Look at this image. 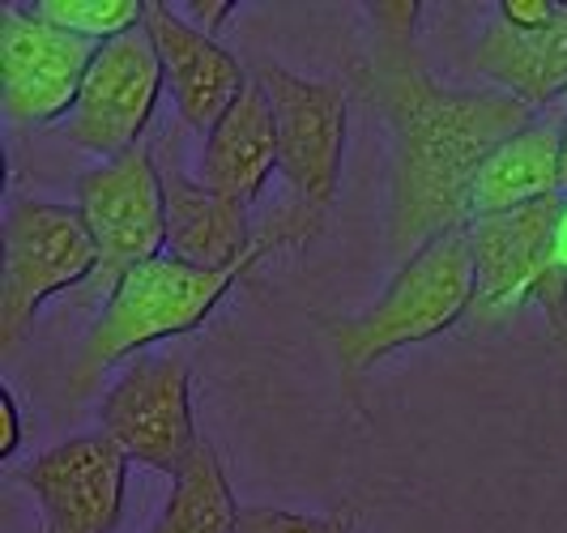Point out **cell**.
Masks as SVG:
<instances>
[{
    "mask_svg": "<svg viewBox=\"0 0 567 533\" xmlns=\"http://www.w3.org/2000/svg\"><path fill=\"white\" fill-rule=\"evenodd\" d=\"M163 90H167L163 60L154 52L145 27L128 30L94 52L78 107L60 124V133L69 145L94 154L99 163L124 158L142 150V137L158 112Z\"/></svg>",
    "mask_w": 567,
    "mask_h": 533,
    "instance_id": "cell-8",
    "label": "cell"
},
{
    "mask_svg": "<svg viewBox=\"0 0 567 533\" xmlns=\"http://www.w3.org/2000/svg\"><path fill=\"white\" fill-rule=\"evenodd\" d=\"M163 171V205H167V256L193 269H256V226L248 209L218 197L175 163H158Z\"/></svg>",
    "mask_w": 567,
    "mask_h": 533,
    "instance_id": "cell-13",
    "label": "cell"
},
{
    "mask_svg": "<svg viewBox=\"0 0 567 533\" xmlns=\"http://www.w3.org/2000/svg\"><path fill=\"white\" fill-rule=\"evenodd\" d=\"M0 427H4V435H0V457L9 461L13 452L22 449V410H18V397L9 385H0Z\"/></svg>",
    "mask_w": 567,
    "mask_h": 533,
    "instance_id": "cell-22",
    "label": "cell"
},
{
    "mask_svg": "<svg viewBox=\"0 0 567 533\" xmlns=\"http://www.w3.org/2000/svg\"><path fill=\"white\" fill-rule=\"evenodd\" d=\"M564 197V124L534 120L483 163L470 193V223Z\"/></svg>",
    "mask_w": 567,
    "mask_h": 533,
    "instance_id": "cell-15",
    "label": "cell"
},
{
    "mask_svg": "<svg viewBox=\"0 0 567 533\" xmlns=\"http://www.w3.org/2000/svg\"><path fill=\"white\" fill-rule=\"evenodd\" d=\"M559 201H542L529 209H512L495 218H474L465 226L474 278H478V311L542 308L550 334L567 346V269L555 256V218Z\"/></svg>",
    "mask_w": 567,
    "mask_h": 533,
    "instance_id": "cell-6",
    "label": "cell"
},
{
    "mask_svg": "<svg viewBox=\"0 0 567 533\" xmlns=\"http://www.w3.org/2000/svg\"><path fill=\"white\" fill-rule=\"evenodd\" d=\"M564 197H567V120H564Z\"/></svg>",
    "mask_w": 567,
    "mask_h": 533,
    "instance_id": "cell-24",
    "label": "cell"
},
{
    "mask_svg": "<svg viewBox=\"0 0 567 533\" xmlns=\"http://www.w3.org/2000/svg\"><path fill=\"white\" fill-rule=\"evenodd\" d=\"M248 274H252L248 265L244 269H193L175 256H154L137 269H128L107 290V304L78 346V359L69 367V393L82 397L112 367H124L158 341L197 334L235 290V281H244Z\"/></svg>",
    "mask_w": 567,
    "mask_h": 533,
    "instance_id": "cell-4",
    "label": "cell"
},
{
    "mask_svg": "<svg viewBox=\"0 0 567 533\" xmlns=\"http://www.w3.org/2000/svg\"><path fill=\"white\" fill-rule=\"evenodd\" d=\"M474 69L491 78V85L525 99L534 112L559 103L567 94V4H559L555 22L538 34H520L491 18L474 39Z\"/></svg>",
    "mask_w": 567,
    "mask_h": 533,
    "instance_id": "cell-16",
    "label": "cell"
},
{
    "mask_svg": "<svg viewBox=\"0 0 567 533\" xmlns=\"http://www.w3.org/2000/svg\"><path fill=\"white\" fill-rule=\"evenodd\" d=\"M99 427L128 461L175 478L200 444L188 363L150 350L128 359L99 401Z\"/></svg>",
    "mask_w": 567,
    "mask_h": 533,
    "instance_id": "cell-7",
    "label": "cell"
},
{
    "mask_svg": "<svg viewBox=\"0 0 567 533\" xmlns=\"http://www.w3.org/2000/svg\"><path fill=\"white\" fill-rule=\"evenodd\" d=\"M235 533H354V521L346 512L308 516V512H286V508H239Z\"/></svg>",
    "mask_w": 567,
    "mask_h": 533,
    "instance_id": "cell-19",
    "label": "cell"
},
{
    "mask_svg": "<svg viewBox=\"0 0 567 533\" xmlns=\"http://www.w3.org/2000/svg\"><path fill=\"white\" fill-rule=\"evenodd\" d=\"M94 52V43L39 22L27 4H9L0 13V107L9 124H64Z\"/></svg>",
    "mask_w": 567,
    "mask_h": 533,
    "instance_id": "cell-10",
    "label": "cell"
},
{
    "mask_svg": "<svg viewBox=\"0 0 567 533\" xmlns=\"http://www.w3.org/2000/svg\"><path fill=\"white\" fill-rule=\"evenodd\" d=\"M128 457L99 435H73L18 465V482L43 508V533H115L124 521Z\"/></svg>",
    "mask_w": 567,
    "mask_h": 533,
    "instance_id": "cell-11",
    "label": "cell"
},
{
    "mask_svg": "<svg viewBox=\"0 0 567 533\" xmlns=\"http://www.w3.org/2000/svg\"><path fill=\"white\" fill-rule=\"evenodd\" d=\"M145 34L163 60V78H167L171 103H175L179 120L205 137L239 103L252 73L230 57L218 39L200 34L184 13H175L171 4H158V0H150Z\"/></svg>",
    "mask_w": 567,
    "mask_h": 533,
    "instance_id": "cell-12",
    "label": "cell"
},
{
    "mask_svg": "<svg viewBox=\"0 0 567 533\" xmlns=\"http://www.w3.org/2000/svg\"><path fill=\"white\" fill-rule=\"evenodd\" d=\"M419 0L368 4V52L354 78L393 133L389 248L405 260L423 244L470 226V193L483 163L538 115L499 85H440L419 43Z\"/></svg>",
    "mask_w": 567,
    "mask_h": 533,
    "instance_id": "cell-1",
    "label": "cell"
},
{
    "mask_svg": "<svg viewBox=\"0 0 567 533\" xmlns=\"http://www.w3.org/2000/svg\"><path fill=\"white\" fill-rule=\"evenodd\" d=\"M78 214L99 248V278L112 290L128 269L167 256V205L163 171L150 150H133L112 163H94L78 175Z\"/></svg>",
    "mask_w": 567,
    "mask_h": 533,
    "instance_id": "cell-9",
    "label": "cell"
},
{
    "mask_svg": "<svg viewBox=\"0 0 567 533\" xmlns=\"http://www.w3.org/2000/svg\"><path fill=\"white\" fill-rule=\"evenodd\" d=\"M99 278V248L78 205L13 201L4 214L0 350L13 355L48 299Z\"/></svg>",
    "mask_w": 567,
    "mask_h": 533,
    "instance_id": "cell-5",
    "label": "cell"
},
{
    "mask_svg": "<svg viewBox=\"0 0 567 533\" xmlns=\"http://www.w3.org/2000/svg\"><path fill=\"white\" fill-rule=\"evenodd\" d=\"M27 9L39 22L103 48V43H112L120 34L145 27L150 0H34Z\"/></svg>",
    "mask_w": 567,
    "mask_h": 533,
    "instance_id": "cell-18",
    "label": "cell"
},
{
    "mask_svg": "<svg viewBox=\"0 0 567 533\" xmlns=\"http://www.w3.org/2000/svg\"><path fill=\"white\" fill-rule=\"evenodd\" d=\"M239 530V504L223 470V457L209 440H200L188 465L171 478V495L163 516L150 533H235Z\"/></svg>",
    "mask_w": 567,
    "mask_h": 533,
    "instance_id": "cell-17",
    "label": "cell"
},
{
    "mask_svg": "<svg viewBox=\"0 0 567 533\" xmlns=\"http://www.w3.org/2000/svg\"><path fill=\"white\" fill-rule=\"evenodd\" d=\"M555 256L567 269V197L559 201V218H555Z\"/></svg>",
    "mask_w": 567,
    "mask_h": 533,
    "instance_id": "cell-23",
    "label": "cell"
},
{
    "mask_svg": "<svg viewBox=\"0 0 567 533\" xmlns=\"http://www.w3.org/2000/svg\"><path fill=\"white\" fill-rule=\"evenodd\" d=\"M478 304V278H474V253L465 230H449L423 244L414 256L401 260L384 295L359 316H324V334L333 341V355L346 380L363 376L368 367L393 359L419 341L444 337Z\"/></svg>",
    "mask_w": 567,
    "mask_h": 533,
    "instance_id": "cell-3",
    "label": "cell"
},
{
    "mask_svg": "<svg viewBox=\"0 0 567 533\" xmlns=\"http://www.w3.org/2000/svg\"><path fill=\"white\" fill-rule=\"evenodd\" d=\"M252 78L274 107L278 180H282V201L265 214L252 239L256 260H265L274 253H299L324 235L341 188L350 112L338 82H316L274 60H260Z\"/></svg>",
    "mask_w": 567,
    "mask_h": 533,
    "instance_id": "cell-2",
    "label": "cell"
},
{
    "mask_svg": "<svg viewBox=\"0 0 567 533\" xmlns=\"http://www.w3.org/2000/svg\"><path fill=\"white\" fill-rule=\"evenodd\" d=\"M278 175V124L260 82H248L239 103L200 137V184L218 197L252 209Z\"/></svg>",
    "mask_w": 567,
    "mask_h": 533,
    "instance_id": "cell-14",
    "label": "cell"
},
{
    "mask_svg": "<svg viewBox=\"0 0 567 533\" xmlns=\"http://www.w3.org/2000/svg\"><path fill=\"white\" fill-rule=\"evenodd\" d=\"M559 103H564V107H567V94H564V99H559Z\"/></svg>",
    "mask_w": 567,
    "mask_h": 533,
    "instance_id": "cell-25",
    "label": "cell"
},
{
    "mask_svg": "<svg viewBox=\"0 0 567 533\" xmlns=\"http://www.w3.org/2000/svg\"><path fill=\"white\" fill-rule=\"evenodd\" d=\"M555 13H559V0H499L495 4V18L504 22V27L520 30V34H538L555 22Z\"/></svg>",
    "mask_w": 567,
    "mask_h": 533,
    "instance_id": "cell-20",
    "label": "cell"
},
{
    "mask_svg": "<svg viewBox=\"0 0 567 533\" xmlns=\"http://www.w3.org/2000/svg\"><path fill=\"white\" fill-rule=\"evenodd\" d=\"M235 9H239L235 0H193V4H188V22H193L200 34L218 39V30L235 18Z\"/></svg>",
    "mask_w": 567,
    "mask_h": 533,
    "instance_id": "cell-21",
    "label": "cell"
}]
</instances>
